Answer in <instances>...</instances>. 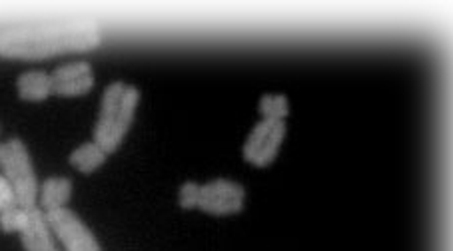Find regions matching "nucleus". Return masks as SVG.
Returning a JSON list of instances; mask_svg holds the SVG:
<instances>
[{"instance_id": "nucleus-1", "label": "nucleus", "mask_w": 453, "mask_h": 251, "mask_svg": "<svg viewBox=\"0 0 453 251\" xmlns=\"http://www.w3.org/2000/svg\"><path fill=\"white\" fill-rule=\"evenodd\" d=\"M100 44L103 30L95 20L52 22L0 33V57L11 60H44L60 54L90 52Z\"/></svg>"}, {"instance_id": "nucleus-2", "label": "nucleus", "mask_w": 453, "mask_h": 251, "mask_svg": "<svg viewBox=\"0 0 453 251\" xmlns=\"http://www.w3.org/2000/svg\"><path fill=\"white\" fill-rule=\"evenodd\" d=\"M140 102V90L127 82L108 84L100 106L98 122L95 126V142L106 154H112L120 148L127 138L136 108Z\"/></svg>"}, {"instance_id": "nucleus-3", "label": "nucleus", "mask_w": 453, "mask_h": 251, "mask_svg": "<svg viewBox=\"0 0 453 251\" xmlns=\"http://www.w3.org/2000/svg\"><path fill=\"white\" fill-rule=\"evenodd\" d=\"M0 168L12 186L22 208H35L38 198V182L27 146L19 138L0 144Z\"/></svg>"}, {"instance_id": "nucleus-4", "label": "nucleus", "mask_w": 453, "mask_h": 251, "mask_svg": "<svg viewBox=\"0 0 453 251\" xmlns=\"http://www.w3.org/2000/svg\"><path fill=\"white\" fill-rule=\"evenodd\" d=\"M246 190L244 186L232 179L218 178L212 182L198 186L196 209L210 216H234L244 209Z\"/></svg>"}, {"instance_id": "nucleus-5", "label": "nucleus", "mask_w": 453, "mask_h": 251, "mask_svg": "<svg viewBox=\"0 0 453 251\" xmlns=\"http://www.w3.org/2000/svg\"><path fill=\"white\" fill-rule=\"evenodd\" d=\"M286 138V122L282 120H262L250 132L242 154L244 160L256 168H265L278 158L280 148Z\"/></svg>"}, {"instance_id": "nucleus-6", "label": "nucleus", "mask_w": 453, "mask_h": 251, "mask_svg": "<svg viewBox=\"0 0 453 251\" xmlns=\"http://www.w3.org/2000/svg\"><path fill=\"white\" fill-rule=\"evenodd\" d=\"M46 224L57 233L66 251H103L95 233L88 230L81 217L68 208L46 211Z\"/></svg>"}, {"instance_id": "nucleus-7", "label": "nucleus", "mask_w": 453, "mask_h": 251, "mask_svg": "<svg viewBox=\"0 0 453 251\" xmlns=\"http://www.w3.org/2000/svg\"><path fill=\"white\" fill-rule=\"evenodd\" d=\"M52 76V92L58 96H84L95 88V70L88 62H70L58 66Z\"/></svg>"}, {"instance_id": "nucleus-8", "label": "nucleus", "mask_w": 453, "mask_h": 251, "mask_svg": "<svg viewBox=\"0 0 453 251\" xmlns=\"http://www.w3.org/2000/svg\"><path fill=\"white\" fill-rule=\"evenodd\" d=\"M22 246L27 251H58L54 247L50 238V227L46 224V217L36 206L30 209V217L25 230L20 232Z\"/></svg>"}, {"instance_id": "nucleus-9", "label": "nucleus", "mask_w": 453, "mask_h": 251, "mask_svg": "<svg viewBox=\"0 0 453 251\" xmlns=\"http://www.w3.org/2000/svg\"><path fill=\"white\" fill-rule=\"evenodd\" d=\"M19 96L27 102H42L50 96L52 92V76L44 70H28L20 74L17 80Z\"/></svg>"}, {"instance_id": "nucleus-10", "label": "nucleus", "mask_w": 453, "mask_h": 251, "mask_svg": "<svg viewBox=\"0 0 453 251\" xmlns=\"http://www.w3.org/2000/svg\"><path fill=\"white\" fill-rule=\"evenodd\" d=\"M73 195V179L49 178L41 187V203L46 211L66 208Z\"/></svg>"}, {"instance_id": "nucleus-11", "label": "nucleus", "mask_w": 453, "mask_h": 251, "mask_svg": "<svg viewBox=\"0 0 453 251\" xmlns=\"http://www.w3.org/2000/svg\"><path fill=\"white\" fill-rule=\"evenodd\" d=\"M106 158L108 154L92 140V142H86L82 146H78L76 150H73L68 162L70 166L82 171V174H92V171H96L100 166H104Z\"/></svg>"}, {"instance_id": "nucleus-12", "label": "nucleus", "mask_w": 453, "mask_h": 251, "mask_svg": "<svg viewBox=\"0 0 453 251\" xmlns=\"http://www.w3.org/2000/svg\"><path fill=\"white\" fill-rule=\"evenodd\" d=\"M260 114L264 120H282L290 116V100L284 94H264L260 98Z\"/></svg>"}, {"instance_id": "nucleus-13", "label": "nucleus", "mask_w": 453, "mask_h": 251, "mask_svg": "<svg viewBox=\"0 0 453 251\" xmlns=\"http://www.w3.org/2000/svg\"><path fill=\"white\" fill-rule=\"evenodd\" d=\"M30 209L33 208H22L20 203H14V206L0 211V230L6 233H20L28 224Z\"/></svg>"}, {"instance_id": "nucleus-14", "label": "nucleus", "mask_w": 453, "mask_h": 251, "mask_svg": "<svg viewBox=\"0 0 453 251\" xmlns=\"http://www.w3.org/2000/svg\"><path fill=\"white\" fill-rule=\"evenodd\" d=\"M198 186L196 182H186L182 184L178 192V203L184 209H196V195H198Z\"/></svg>"}, {"instance_id": "nucleus-15", "label": "nucleus", "mask_w": 453, "mask_h": 251, "mask_svg": "<svg viewBox=\"0 0 453 251\" xmlns=\"http://www.w3.org/2000/svg\"><path fill=\"white\" fill-rule=\"evenodd\" d=\"M14 203H19L17 194H14L12 186L9 184V179H6L4 176H0V211L14 206Z\"/></svg>"}]
</instances>
